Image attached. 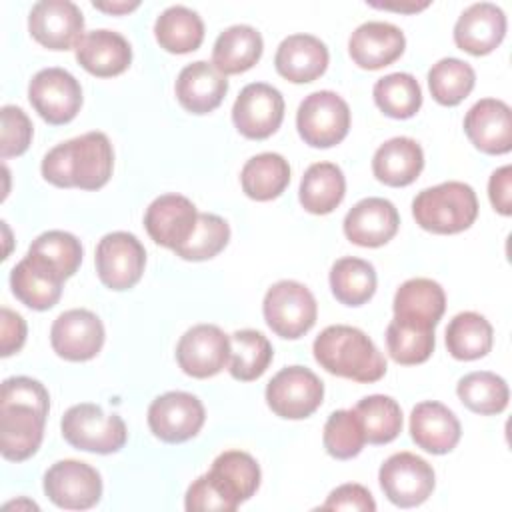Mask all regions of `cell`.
<instances>
[{"label":"cell","instance_id":"1","mask_svg":"<svg viewBox=\"0 0 512 512\" xmlns=\"http://www.w3.org/2000/svg\"><path fill=\"white\" fill-rule=\"evenodd\" d=\"M114 168V152L104 132H86L54 146L42 160V176L58 188L98 190Z\"/></svg>","mask_w":512,"mask_h":512},{"label":"cell","instance_id":"2","mask_svg":"<svg viewBox=\"0 0 512 512\" xmlns=\"http://www.w3.org/2000/svg\"><path fill=\"white\" fill-rule=\"evenodd\" d=\"M312 352L316 362L330 374L354 382H376L386 374V358L376 344L354 326L334 324L324 328Z\"/></svg>","mask_w":512,"mask_h":512},{"label":"cell","instance_id":"3","mask_svg":"<svg viewBox=\"0 0 512 512\" xmlns=\"http://www.w3.org/2000/svg\"><path fill=\"white\" fill-rule=\"evenodd\" d=\"M416 224L432 234H458L478 216V198L470 184L450 180L424 188L412 200Z\"/></svg>","mask_w":512,"mask_h":512},{"label":"cell","instance_id":"4","mask_svg":"<svg viewBox=\"0 0 512 512\" xmlns=\"http://www.w3.org/2000/svg\"><path fill=\"white\" fill-rule=\"evenodd\" d=\"M60 430L70 446L94 454L118 452L128 438L124 420L118 414H106L92 402L68 408L62 416Z\"/></svg>","mask_w":512,"mask_h":512},{"label":"cell","instance_id":"5","mask_svg":"<svg viewBox=\"0 0 512 512\" xmlns=\"http://www.w3.org/2000/svg\"><path fill=\"white\" fill-rule=\"evenodd\" d=\"M300 138L312 148H332L340 144L350 130V108L342 96L332 90L308 94L296 112Z\"/></svg>","mask_w":512,"mask_h":512},{"label":"cell","instance_id":"6","mask_svg":"<svg viewBox=\"0 0 512 512\" xmlns=\"http://www.w3.org/2000/svg\"><path fill=\"white\" fill-rule=\"evenodd\" d=\"M262 312L276 336L296 340L316 324L318 306L304 284L296 280H280L268 288Z\"/></svg>","mask_w":512,"mask_h":512},{"label":"cell","instance_id":"7","mask_svg":"<svg viewBox=\"0 0 512 512\" xmlns=\"http://www.w3.org/2000/svg\"><path fill=\"white\" fill-rule=\"evenodd\" d=\"M324 398L322 380L304 366H288L266 384L268 408L286 420H302L314 414Z\"/></svg>","mask_w":512,"mask_h":512},{"label":"cell","instance_id":"8","mask_svg":"<svg viewBox=\"0 0 512 512\" xmlns=\"http://www.w3.org/2000/svg\"><path fill=\"white\" fill-rule=\"evenodd\" d=\"M378 480L384 496L400 508L420 506L428 500L436 484L432 466L412 452H396L386 458L380 466Z\"/></svg>","mask_w":512,"mask_h":512},{"label":"cell","instance_id":"9","mask_svg":"<svg viewBox=\"0 0 512 512\" xmlns=\"http://www.w3.org/2000/svg\"><path fill=\"white\" fill-rule=\"evenodd\" d=\"M28 100L42 120L52 126L68 124L82 106L80 82L64 68H44L28 84Z\"/></svg>","mask_w":512,"mask_h":512},{"label":"cell","instance_id":"10","mask_svg":"<svg viewBox=\"0 0 512 512\" xmlns=\"http://www.w3.org/2000/svg\"><path fill=\"white\" fill-rule=\"evenodd\" d=\"M96 272L110 290H128L138 284L146 266V250L130 232H110L96 246Z\"/></svg>","mask_w":512,"mask_h":512},{"label":"cell","instance_id":"11","mask_svg":"<svg viewBox=\"0 0 512 512\" xmlns=\"http://www.w3.org/2000/svg\"><path fill=\"white\" fill-rule=\"evenodd\" d=\"M206 412L202 402L182 390L166 392L152 400L148 408V426L156 438L168 444H180L194 438L204 426Z\"/></svg>","mask_w":512,"mask_h":512},{"label":"cell","instance_id":"12","mask_svg":"<svg viewBox=\"0 0 512 512\" xmlns=\"http://www.w3.org/2000/svg\"><path fill=\"white\" fill-rule=\"evenodd\" d=\"M44 492L58 508L88 510L100 502L102 478L80 460H60L44 474Z\"/></svg>","mask_w":512,"mask_h":512},{"label":"cell","instance_id":"13","mask_svg":"<svg viewBox=\"0 0 512 512\" xmlns=\"http://www.w3.org/2000/svg\"><path fill=\"white\" fill-rule=\"evenodd\" d=\"M284 120V98L278 88L266 82L244 86L232 106V122L236 130L250 140L272 136Z\"/></svg>","mask_w":512,"mask_h":512},{"label":"cell","instance_id":"14","mask_svg":"<svg viewBox=\"0 0 512 512\" xmlns=\"http://www.w3.org/2000/svg\"><path fill=\"white\" fill-rule=\"evenodd\" d=\"M176 360L192 378L216 376L230 362V336L214 324H196L180 336Z\"/></svg>","mask_w":512,"mask_h":512},{"label":"cell","instance_id":"15","mask_svg":"<svg viewBox=\"0 0 512 512\" xmlns=\"http://www.w3.org/2000/svg\"><path fill=\"white\" fill-rule=\"evenodd\" d=\"M28 30L48 50H70L84 36V16L70 0H42L28 14Z\"/></svg>","mask_w":512,"mask_h":512},{"label":"cell","instance_id":"16","mask_svg":"<svg viewBox=\"0 0 512 512\" xmlns=\"http://www.w3.org/2000/svg\"><path fill=\"white\" fill-rule=\"evenodd\" d=\"M48 412L22 402H0V450L10 462L34 456L44 438Z\"/></svg>","mask_w":512,"mask_h":512},{"label":"cell","instance_id":"17","mask_svg":"<svg viewBox=\"0 0 512 512\" xmlns=\"http://www.w3.org/2000/svg\"><path fill=\"white\" fill-rule=\"evenodd\" d=\"M52 350L70 362H86L94 358L104 344L102 320L84 308L62 312L50 328Z\"/></svg>","mask_w":512,"mask_h":512},{"label":"cell","instance_id":"18","mask_svg":"<svg viewBox=\"0 0 512 512\" xmlns=\"http://www.w3.org/2000/svg\"><path fill=\"white\" fill-rule=\"evenodd\" d=\"M62 272L42 254L28 252L10 272L14 296L32 310H50L62 296Z\"/></svg>","mask_w":512,"mask_h":512},{"label":"cell","instance_id":"19","mask_svg":"<svg viewBox=\"0 0 512 512\" xmlns=\"http://www.w3.org/2000/svg\"><path fill=\"white\" fill-rule=\"evenodd\" d=\"M198 214L200 212L186 196L162 194L146 208L144 228L156 244L176 250L192 236Z\"/></svg>","mask_w":512,"mask_h":512},{"label":"cell","instance_id":"20","mask_svg":"<svg viewBox=\"0 0 512 512\" xmlns=\"http://www.w3.org/2000/svg\"><path fill=\"white\" fill-rule=\"evenodd\" d=\"M400 226V214L396 206L378 196L364 198L356 202L344 216L346 238L364 248H378L390 242Z\"/></svg>","mask_w":512,"mask_h":512},{"label":"cell","instance_id":"21","mask_svg":"<svg viewBox=\"0 0 512 512\" xmlns=\"http://www.w3.org/2000/svg\"><path fill=\"white\" fill-rule=\"evenodd\" d=\"M468 140L484 154H506L512 148V112L496 98L478 100L464 116Z\"/></svg>","mask_w":512,"mask_h":512},{"label":"cell","instance_id":"22","mask_svg":"<svg viewBox=\"0 0 512 512\" xmlns=\"http://www.w3.org/2000/svg\"><path fill=\"white\" fill-rule=\"evenodd\" d=\"M506 36V14L492 2L468 6L454 24V42L472 56L490 54Z\"/></svg>","mask_w":512,"mask_h":512},{"label":"cell","instance_id":"23","mask_svg":"<svg viewBox=\"0 0 512 512\" xmlns=\"http://www.w3.org/2000/svg\"><path fill=\"white\" fill-rule=\"evenodd\" d=\"M404 48V32L398 26L380 20L360 24L348 40L350 58L364 70H380L390 66L402 56Z\"/></svg>","mask_w":512,"mask_h":512},{"label":"cell","instance_id":"24","mask_svg":"<svg viewBox=\"0 0 512 512\" xmlns=\"http://www.w3.org/2000/svg\"><path fill=\"white\" fill-rule=\"evenodd\" d=\"M328 48L312 34L286 36L274 56L276 72L294 84H306L320 78L328 68Z\"/></svg>","mask_w":512,"mask_h":512},{"label":"cell","instance_id":"25","mask_svg":"<svg viewBox=\"0 0 512 512\" xmlns=\"http://www.w3.org/2000/svg\"><path fill=\"white\" fill-rule=\"evenodd\" d=\"M460 422L442 402L428 400L412 408L410 436L418 448L430 454H448L460 442Z\"/></svg>","mask_w":512,"mask_h":512},{"label":"cell","instance_id":"26","mask_svg":"<svg viewBox=\"0 0 512 512\" xmlns=\"http://www.w3.org/2000/svg\"><path fill=\"white\" fill-rule=\"evenodd\" d=\"M206 476L232 510L252 498L260 486V466L242 450H226L218 454Z\"/></svg>","mask_w":512,"mask_h":512},{"label":"cell","instance_id":"27","mask_svg":"<svg viewBox=\"0 0 512 512\" xmlns=\"http://www.w3.org/2000/svg\"><path fill=\"white\" fill-rule=\"evenodd\" d=\"M74 50L78 64L98 78L118 76L132 62L128 40L120 32L106 28L86 32Z\"/></svg>","mask_w":512,"mask_h":512},{"label":"cell","instance_id":"28","mask_svg":"<svg viewBox=\"0 0 512 512\" xmlns=\"http://www.w3.org/2000/svg\"><path fill=\"white\" fill-rule=\"evenodd\" d=\"M174 90L184 110L192 114H208L222 104L228 92V80L212 66V62L198 60L180 70Z\"/></svg>","mask_w":512,"mask_h":512},{"label":"cell","instance_id":"29","mask_svg":"<svg viewBox=\"0 0 512 512\" xmlns=\"http://www.w3.org/2000/svg\"><path fill=\"white\" fill-rule=\"evenodd\" d=\"M424 168V152L414 138L396 136L386 140L372 158L374 176L392 188L412 184Z\"/></svg>","mask_w":512,"mask_h":512},{"label":"cell","instance_id":"30","mask_svg":"<svg viewBox=\"0 0 512 512\" xmlns=\"http://www.w3.org/2000/svg\"><path fill=\"white\" fill-rule=\"evenodd\" d=\"M394 316L436 328L444 310V288L430 278H410L394 294Z\"/></svg>","mask_w":512,"mask_h":512},{"label":"cell","instance_id":"31","mask_svg":"<svg viewBox=\"0 0 512 512\" xmlns=\"http://www.w3.org/2000/svg\"><path fill=\"white\" fill-rule=\"evenodd\" d=\"M264 42L256 28L234 24L218 34L212 48V66L228 76L250 70L262 56Z\"/></svg>","mask_w":512,"mask_h":512},{"label":"cell","instance_id":"32","mask_svg":"<svg viewBox=\"0 0 512 512\" xmlns=\"http://www.w3.org/2000/svg\"><path fill=\"white\" fill-rule=\"evenodd\" d=\"M346 178L340 166L332 162H316L308 166L300 180V204L310 214H330L344 200Z\"/></svg>","mask_w":512,"mask_h":512},{"label":"cell","instance_id":"33","mask_svg":"<svg viewBox=\"0 0 512 512\" xmlns=\"http://www.w3.org/2000/svg\"><path fill=\"white\" fill-rule=\"evenodd\" d=\"M240 184L244 194L256 202L274 200L290 184L288 160L276 152L256 154L242 166Z\"/></svg>","mask_w":512,"mask_h":512},{"label":"cell","instance_id":"34","mask_svg":"<svg viewBox=\"0 0 512 512\" xmlns=\"http://www.w3.org/2000/svg\"><path fill=\"white\" fill-rule=\"evenodd\" d=\"M154 36L166 52L188 54L200 48L204 40V22L194 10L176 4L156 18Z\"/></svg>","mask_w":512,"mask_h":512},{"label":"cell","instance_id":"35","mask_svg":"<svg viewBox=\"0 0 512 512\" xmlns=\"http://www.w3.org/2000/svg\"><path fill=\"white\" fill-rule=\"evenodd\" d=\"M330 288L340 304L362 306L376 292V270L368 260L344 256L330 268Z\"/></svg>","mask_w":512,"mask_h":512},{"label":"cell","instance_id":"36","mask_svg":"<svg viewBox=\"0 0 512 512\" xmlns=\"http://www.w3.org/2000/svg\"><path fill=\"white\" fill-rule=\"evenodd\" d=\"M494 330L478 312L456 314L446 328V348L456 360H478L492 350Z\"/></svg>","mask_w":512,"mask_h":512},{"label":"cell","instance_id":"37","mask_svg":"<svg viewBox=\"0 0 512 512\" xmlns=\"http://www.w3.org/2000/svg\"><path fill=\"white\" fill-rule=\"evenodd\" d=\"M274 350L268 338L258 330H236L230 336V376L240 382H250L260 378L270 362Z\"/></svg>","mask_w":512,"mask_h":512},{"label":"cell","instance_id":"38","mask_svg":"<svg viewBox=\"0 0 512 512\" xmlns=\"http://www.w3.org/2000/svg\"><path fill=\"white\" fill-rule=\"evenodd\" d=\"M434 344V328L430 326L394 316L386 328V346L398 364L414 366L426 362L434 352Z\"/></svg>","mask_w":512,"mask_h":512},{"label":"cell","instance_id":"39","mask_svg":"<svg viewBox=\"0 0 512 512\" xmlns=\"http://www.w3.org/2000/svg\"><path fill=\"white\" fill-rule=\"evenodd\" d=\"M456 394L468 410L484 416L500 414L508 406L510 398L506 380L488 370H478L462 376L456 384Z\"/></svg>","mask_w":512,"mask_h":512},{"label":"cell","instance_id":"40","mask_svg":"<svg viewBox=\"0 0 512 512\" xmlns=\"http://www.w3.org/2000/svg\"><path fill=\"white\" fill-rule=\"evenodd\" d=\"M368 444H388L402 432V410L398 402L384 394L362 398L354 406Z\"/></svg>","mask_w":512,"mask_h":512},{"label":"cell","instance_id":"41","mask_svg":"<svg viewBox=\"0 0 512 512\" xmlns=\"http://www.w3.org/2000/svg\"><path fill=\"white\" fill-rule=\"evenodd\" d=\"M372 96L376 106L396 120L412 118L422 106L420 84L408 72H394L376 80Z\"/></svg>","mask_w":512,"mask_h":512},{"label":"cell","instance_id":"42","mask_svg":"<svg viewBox=\"0 0 512 512\" xmlns=\"http://www.w3.org/2000/svg\"><path fill=\"white\" fill-rule=\"evenodd\" d=\"M474 68L460 58H442L428 70V88L442 106L460 104L474 88Z\"/></svg>","mask_w":512,"mask_h":512},{"label":"cell","instance_id":"43","mask_svg":"<svg viewBox=\"0 0 512 512\" xmlns=\"http://www.w3.org/2000/svg\"><path fill=\"white\" fill-rule=\"evenodd\" d=\"M230 240V226L224 218L210 212H200L192 236L174 252L182 260H210L220 254Z\"/></svg>","mask_w":512,"mask_h":512},{"label":"cell","instance_id":"44","mask_svg":"<svg viewBox=\"0 0 512 512\" xmlns=\"http://www.w3.org/2000/svg\"><path fill=\"white\" fill-rule=\"evenodd\" d=\"M322 442L326 452L336 460H350L358 456L366 444V438L354 410L332 412L324 424Z\"/></svg>","mask_w":512,"mask_h":512},{"label":"cell","instance_id":"45","mask_svg":"<svg viewBox=\"0 0 512 512\" xmlns=\"http://www.w3.org/2000/svg\"><path fill=\"white\" fill-rule=\"evenodd\" d=\"M28 252L42 254L48 258L64 278H70L76 274L82 262V244L80 240L64 230H48L42 232L28 248Z\"/></svg>","mask_w":512,"mask_h":512},{"label":"cell","instance_id":"46","mask_svg":"<svg viewBox=\"0 0 512 512\" xmlns=\"http://www.w3.org/2000/svg\"><path fill=\"white\" fill-rule=\"evenodd\" d=\"M2 142L0 156L12 158L28 150L32 140V122L26 112L18 106H2Z\"/></svg>","mask_w":512,"mask_h":512},{"label":"cell","instance_id":"47","mask_svg":"<svg viewBox=\"0 0 512 512\" xmlns=\"http://www.w3.org/2000/svg\"><path fill=\"white\" fill-rule=\"evenodd\" d=\"M0 402H22L42 410H50V396L42 382L28 376H12L2 382Z\"/></svg>","mask_w":512,"mask_h":512},{"label":"cell","instance_id":"48","mask_svg":"<svg viewBox=\"0 0 512 512\" xmlns=\"http://www.w3.org/2000/svg\"><path fill=\"white\" fill-rule=\"evenodd\" d=\"M322 510H354V512H374L376 502L372 494L360 484H342L334 488L326 502L320 506Z\"/></svg>","mask_w":512,"mask_h":512},{"label":"cell","instance_id":"49","mask_svg":"<svg viewBox=\"0 0 512 512\" xmlns=\"http://www.w3.org/2000/svg\"><path fill=\"white\" fill-rule=\"evenodd\" d=\"M184 506L188 512L196 510H220V512H232L230 504L224 500V496L212 486L206 474L198 476L186 490Z\"/></svg>","mask_w":512,"mask_h":512},{"label":"cell","instance_id":"50","mask_svg":"<svg viewBox=\"0 0 512 512\" xmlns=\"http://www.w3.org/2000/svg\"><path fill=\"white\" fill-rule=\"evenodd\" d=\"M0 336H2V356L4 358L18 352L26 342L24 318L6 306L0 310Z\"/></svg>","mask_w":512,"mask_h":512},{"label":"cell","instance_id":"51","mask_svg":"<svg viewBox=\"0 0 512 512\" xmlns=\"http://www.w3.org/2000/svg\"><path fill=\"white\" fill-rule=\"evenodd\" d=\"M488 198L502 216L512 214V166L506 164L492 172L488 180Z\"/></svg>","mask_w":512,"mask_h":512},{"label":"cell","instance_id":"52","mask_svg":"<svg viewBox=\"0 0 512 512\" xmlns=\"http://www.w3.org/2000/svg\"><path fill=\"white\" fill-rule=\"evenodd\" d=\"M140 6V2H94L96 10L108 12V14H128L132 10H136Z\"/></svg>","mask_w":512,"mask_h":512},{"label":"cell","instance_id":"53","mask_svg":"<svg viewBox=\"0 0 512 512\" xmlns=\"http://www.w3.org/2000/svg\"><path fill=\"white\" fill-rule=\"evenodd\" d=\"M372 6H376V8H384V10H396V12H418V10H422V8H426L428 6V2H422V4H374L372 2Z\"/></svg>","mask_w":512,"mask_h":512}]
</instances>
